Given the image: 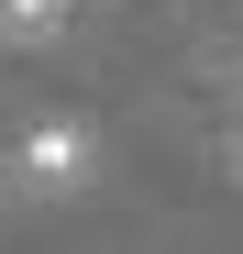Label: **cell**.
<instances>
[{
	"label": "cell",
	"instance_id": "cell-1",
	"mask_svg": "<svg viewBox=\"0 0 243 254\" xmlns=\"http://www.w3.org/2000/svg\"><path fill=\"white\" fill-rule=\"evenodd\" d=\"M22 188H45V199L89 188V133H77V122H33L22 133Z\"/></svg>",
	"mask_w": 243,
	"mask_h": 254
},
{
	"label": "cell",
	"instance_id": "cell-2",
	"mask_svg": "<svg viewBox=\"0 0 243 254\" xmlns=\"http://www.w3.org/2000/svg\"><path fill=\"white\" fill-rule=\"evenodd\" d=\"M77 22V0H0V45H56Z\"/></svg>",
	"mask_w": 243,
	"mask_h": 254
}]
</instances>
